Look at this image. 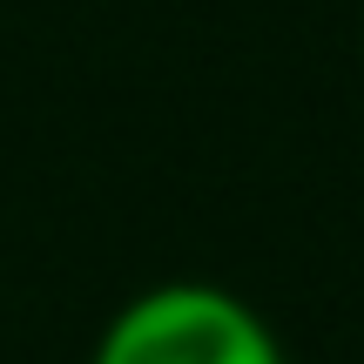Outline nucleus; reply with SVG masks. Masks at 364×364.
<instances>
[{"label": "nucleus", "instance_id": "1", "mask_svg": "<svg viewBox=\"0 0 364 364\" xmlns=\"http://www.w3.org/2000/svg\"><path fill=\"white\" fill-rule=\"evenodd\" d=\"M88 364H290L277 331L223 284H156L115 311Z\"/></svg>", "mask_w": 364, "mask_h": 364}]
</instances>
